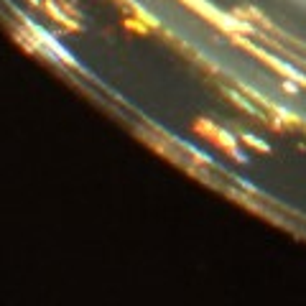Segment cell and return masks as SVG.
Returning a JSON list of instances; mask_svg holds the SVG:
<instances>
[{
	"instance_id": "7a4b0ae2",
	"label": "cell",
	"mask_w": 306,
	"mask_h": 306,
	"mask_svg": "<svg viewBox=\"0 0 306 306\" xmlns=\"http://www.w3.org/2000/svg\"><path fill=\"white\" fill-rule=\"evenodd\" d=\"M283 89H286V92H299V84H294L291 79H286V82H283Z\"/></svg>"
},
{
	"instance_id": "6da1fadb",
	"label": "cell",
	"mask_w": 306,
	"mask_h": 306,
	"mask_svg": "<svg viewBox=\"0 0 306 306\" xmlns=\"http://www.w3.org/2000/svg\"><path fill=\"white\" fill-rule=\"evenodd\" d=\"M242 141H247L250 146H255V148H260V151H268V146H265V143L260 141V138H253V136H245Z\"/></svg>"
}]
</instances>
